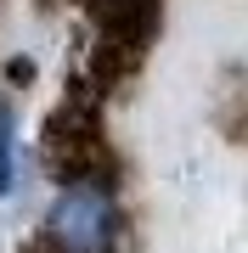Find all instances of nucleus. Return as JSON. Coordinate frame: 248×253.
<instances>
[{
    "instance_id": "1",
    "label": "nucleus",
    "mask_w": 248,
    "mask_h": 253,
    "mask_svg": "<svg viewBox=\"0 0 248 253\" xmlns=\"http://www.w3.org/2000/svg\"><path fill=\"white\" fill-rule=\"evenodd\" d=\"M119 236V208L113 191L96 180H68L46 208V248L51 253H113Z\"/></svg>"
},
{
    "instance_id": "2",
    "label": "nucleus",
    "mask_w": 248,
    "mask_h": 253,
    "mask_svg": "<svg viewBox=\"0 0 248 253\" xmlns=\"http://www.w3.org/2000/svg\"><path fill=\"white\" fill-rule=\"evenodd\" d=\"M11 180H17V113L0 101V197L11 191Z\"/></svg>"
}]
</instances>
